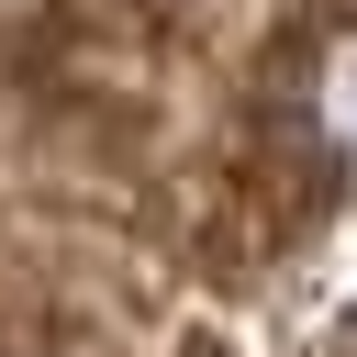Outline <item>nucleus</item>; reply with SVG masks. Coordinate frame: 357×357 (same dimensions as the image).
I'll return each instance as SVG.
<instances>
[{
	"label": "nucleus",
	"mask_w": 357,
	"mask_h": 357,
	"mask_svg": "<svg viewBox=\"0 0 357 357\" xmlns=\"http://www.w3.org/2000/svg\"><path fill=\"white\" fill-rule=\"evenodd\" d=\"M312 123H324V145L357 167V33L324 56V78H312Z\"/></svg>",
	"instance_id": "1"
}]
</instances>
